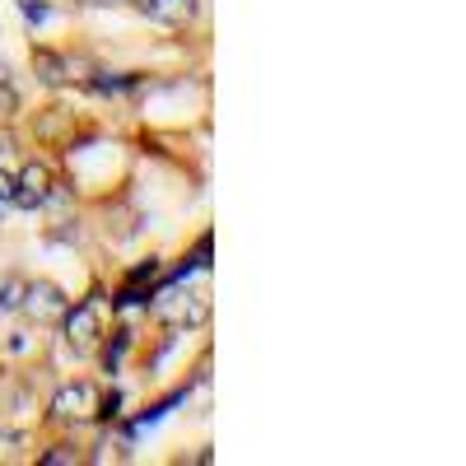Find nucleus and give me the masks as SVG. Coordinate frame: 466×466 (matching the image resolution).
<instances>
[{
	"label": "nucleus",
	"instance_id": "1",
	"mask_svg": "<svg viewBox=\"0 0 466 466\" xmlns=\"http://www.w3.org/2000/svg\"><path fill=\"white\" fill-rule=\"evenodd\" d=\"M140 10L159 24H182L191 15V0H140Z\"/></svg>",
	"mask_w": 466,
	"mask_h": 466
},
{
	"label": "nucleus",
	"instance_id": "2",
	"mask_svg": "<svg viewBox=\"0 0 466 466\" xmlns=\"http://www.w3.org/2000/svg\"><path fill=\"white\" fill-rule=\"evenodd\" d=\"M0 201H15V182L5 173H0Z\"/></svg>",
	"mask_w": 466,
	"mask_h": 466
}]
</instances>
